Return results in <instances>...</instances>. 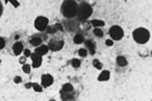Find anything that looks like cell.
I'll list each match as a JSON object with an SVG mask.
<instances>
[{
	"mask_svg": "<svg viewBox=\"0 0 152 101\" xmlns=\"http://www.w3.org/2000/svg\"><path fill=\"white\" fill-rule=\"evenodd\" d=\"M61 14L67 19H72L76 16L77 13V3L75 0H65L61 4Z\"/></svg>",
	"mask_w": 152,
	"mask_h": 101,
	"instance_id": "6da1fadb",
	"label": "cell"
},
{
	"mask_svg": "<svg viewBox=\"0 0 152 101\" xmlns=\"http://www.w3.org/2000/svg\"><path fill=\"white\" fill-rule=\"evenodd\" d=\"M92 13H93V9H92V7L89 3L81 2L79 5H77V13H76V16H77L78 20H80V21L87 20L88 18L92 15Z\"/></svg>",
	"mask_w": 152,
	"mask_h": 101,
	"instance_id": "7a4b0ae2",
	"label": "cell"
},
{
	"mask_svg": "<svg viewBox=\"0 0 152 101\" xmlns=\"http://www.w3.org/2000/svg\"><path fill=\"white\" fill-rule=\"evenodd\" d=\"M132 37L134 39V41L139 44H146V43L149 41L150 39V32L146 28H137V29L133 31Z\"/></svg>",
	"mask_w": 152,
	"mask_h": 101,
	"instance_id": "3957f363",
	"label": "cell"
},
{
	"mask_svg": "<svg viewBox=\"0 0 152 101\" xmlns=\"http://www.w3.org/2000/svg\"><path fill=\"white\" fill-rule=\"evenodd\" d=\"M110 36L113 40L119 41L123 38V36H124V31H123V29L120 27V26L114 25V26H112L110 29Z\"/></svg>",
	"mask_w": 152,
	"mask_h": 101,
	"instance_id": "277c9868",
	"label": "cell"
},
{
	"mask_svg": "<svg viewBox=\"0 0 152 101\" xmlns=\"http://www.w3.org/2000/svg\"><path fill=\"white\" fill-rule=\"evenodd\" d=\"M48 19L46 17H38L34 21V27L39 31H44L48 27Z\"/></svg>",
	"mask_w": 152,
	"mask_h": 101,
	"instance_id": "5b68a950",
	"label": "cell"
},
{
	"mask_svg": "<svg viewBox=\"0 0 152 101\" xmlns=\"http://www.w3.org/2000/svg\"><path fill=\"white\" fill-rule=\"evenodd\" d=\"M64 47V41L63 40H50L48 43V48L51 51H59Z\"/></svg>",
	"mask_w": 152,
	"mask_h": 101,
	"instance_id": "8992f818",
	"label": "cell"
},
{
	"mask_svg": "<svg viewBox=\"0 0 152 101\" xmlns=\"http://www.w3.org/2000/svg\"><path fill=\"white\" fill-rule=\"evenodd\" d=\"M53 83V77L50 74H44L42 76V86L47 88V86H50Z\"/></svg>",
	"mask_w": 152,
	"mask_h": 101,
	"instance_id": "52a82bcc",
	"label": "cell"
},
{
	"mask_svg": "<svg viewBox=\"0 0 152 101\" xmlns=\"http://www.w3.org/2000/svg\"><path fill=\"white\" fill-rule=\"evenodd\" d=\"M31 56V61H32V67L34 68H39L42 64V55L37 54L36 52L34 54H30Z\"/></svg>",
	"mask_w": 152,
	"mask_h": 101,
	"instance_id": "ba28073f",
	"label": "cell"
},
{
	"mask_svg": "<svg viewBox=\"0 0 152 101\" xmlns=\"http://www.w3.org/2000/svg\"><path fill=\"white\" fill-rule=\"evenodd\" d=\"M74 97H75V93L73 91H68V92L63 90L61 91V98L63 100H73Z\"/></svg>",
	"mask_w": 152,
	"mask_h": 101,
	"instance_id": "9c48e42d",
	"label": "cell"
},
{
	"mask_svg": "<svg viewBox=\"0 0 152 101\" xmlns=\"http://www.w3.org/2000/svg\"><path fill=\"white\" fill-rule=\"evenodd\" d=\"M83 42H85V45H86V47H87V49L90 50V53H91V54H94V53H95V50H96L95 42H94L93 40H91V39L85 40Z\"/></svg>",
	"mask_w": 152,
	"mask_h": 101,
	"instance_id": "30bf717a",
	"label": "cell"
},
{
	"mask_svg": "<svg viewBox=\"0 0 152 101\" xmlns=\"http://www.w3.org/2000/svg\"><path fill=\"white\" fill-rule=\"evenodd\" d=\"M23 44L21 42H16L15 44L13 45V51H14V54L16 55H19L20 53L23 51Z\"/></svg>",
	"mask_w": 152,
	"mask_h": 101,
	"instance_id": "8fae6325",
	"label": "cell"
},
{
	"mask_svg": "<svg viewBox=\"0 0 152 101\" xmlns=\"http://www.w3.org/2000/svg\"><path fill=\"white\" fill-rule=\"evenodd\" d=\"M48 50H49L48 46H46V45H42V46H41L40 45V46L36 49V53L39 55H44L48 52Z\"/></svg>",
	"mask_w": 152,
	"mask_h": 101,
	"instance_id": "7c38bea8",
	"label": "cell"
},
{
	"mask_svg": "<svg viewBox=\"0 0 152 101\" xmlns=\"http://www.w3.org/2000/svg\"><path fill=\"white\" fill-rule=\"evenodd\" d=\"M110 77V73L108 71H103L101 72V74L99 75V77H98V80L99 81H105V80H108Z\"/></svg>",
	"mask_w": 152,
	"mask_h": 101,
	"instance_id": "4fadbf2b",
	"label": "cell"
},
{
	"mask_svg": "<svg viewBox=\"0 0 152 101\" xmlns=\"http://www.w3.org/2000/svg\"><path fill=\"white\" fill-rule=\"evenodd\" d=\"M29 43H30V45H32V46H40V45L42 44V39L38 38V37L31 38L29 41Z\"/></svg>",
	"mask_w": 152,
	"mask_h": 101,
	"instance_id": "5bb4252c",
	"label": "cell"
},
{
	"mask_svg": "<svg viewBox=\"0 0 152 101\" xmlns=\"http://www.w3.org/2000/svg\"><path fill=\"white\" fill-rule=\"evenodd\" d=\"M73 41L75 44H81V43H83V41H85V38H83V36L81 34H77L74 37Z\"/></svg>",
	"mask_w": 152,
	"mask_h": 101,
	"instance_id": "9a60e30c",
	"label": "cell"
},
{
	"mask_svg": "<svg viewBox=\"0 0 152 101\" xmlns=\"http://www.w3.org/2000/svg\"><path fill=\"white\" fill-rule=\"evenodd\" d=\"M117 64L121 67H124V66L127 65V61L124 56H118L117 57Z\"/></svg>",
	"mask_w": 152,
	"mask_h": 101,
	"instance_id": "2e32d148",
	"label": "cell"
},
{
	"mask_svg": "<svg viewBox=\"0 0 152 101\" xmlns=\"http://www.w3.org/2000/svg\"><path fill=\"white\" fill-rule=\"evenodd\" d=\"M91 24L94 27H102V26L105 25V23L103 21H100V20H92Z\"/></svg>",
	"mask_w": 152,
	"mask_h": 101,
	"instance_id": "e0dca14e",
	"label": "cell"
},
{
	"mask_svg": "<svg viewBox=\"0 0 152 101\" xmlns=\"http://www.w3.org/2000/svg\"><path fill=\"white\" fill-rule=\"evenodd\" d=\"M94 34H95L96 37H98V38H102V37H103V31H102L101 29H100V28H98V27H96L95 29H94Z\"/></svg>",
	"mask_w": 152,
	"mask_h": 101,
	"instance_id": "ac0fdd59",
	"label": "cell"
},
{
	"mask_svg": "<svg viewBox=\"0 0 152 101\" xmlns=\"http://www.w3.org/2000/svg\"><path fill=\"white\" fill-rule=\"evenodd\" d=\"M71 64H72V67H73V68H79V67H80L81 63H80V61H79V59H72Z\"/></svg>",
	"mask_w": 152,
	"mask_h": 101,
	"instance_id": "d6986e66",
	"label": "cell"
},
{
	"mask_svg": "<svg viewBox=\"0 0 152 101\" xmlns=\"http://www.w3.org/2000/svg\"><path fill=\"white\" fill-rule=\"evenodd\" d=\"M32 88H34V90L36 91V92H38V93H41L43 91L42 86H40L39 83H36V82H34V83H32Z\"/></svg>",
	"mask_w": 152,
	"mask_h": 101,
	"instance_id": "ffe728a7",
	"label": "cell"
},
{
	"mask_svg": "<svg viewBox=\"0 0 152 101\" xmlns=\"http://www.w3.org/2000/svg\"><path fill=\"white\" fill-rule=\"evenodd\" d=\"M63 91H66V92H68V91H73V86H72L71 83H65L63 86V89H61Z\"/></svg>",
	"mask_w": 152,
	"mask_h": 101,
	"instance_id": "44dd1931",
	"label": "cell"
},
{
	"mask_svg": "<svg viewBox=\"0 0 152 101\" xmlns=\"http://www.w3.org/2000/svg\"><path fill=\"white\" fill-rule=\"evenodd\" d=\"M93 65H94V67H95L96 69H98V70L102 69V64L100 63L98 59H94V61H93Z\"/></svg>",
	"mask_w": 152,
	"mask_h": 101,
	"instance_id": "7402d4cb",
	"label": "cell"
},
{
	"mask_svg": "<svg viewBox=\"0 0 152 101\" xmlns=\"http://www.w3.org/2000/svg\"><path fill=\"white\" fill-rule=\"evenodd\" d=\"M78 54H79V56H81V57H86L88 55V50H86V49H83V48L79 49Z\"/></svg>",
	"mask_w": 152,
	"mask_h": 101,
	"instance_id": "603a6c76",
	"label": "cell"
},
{
	"mask_svg": "<svg viewBox=\"0 0 152 101\" xmlns=\"http://www.w3.org/2000/svg\"><path fill=\"white\" fill-rule=\"evenodd\" d=\"M46 29H47V32H48V34H55V32L57 31V30H56V28H55V26H54V25H53V26H51V27H47Z\"/></svg>",
	"mask_w": 152,
	"mask_h": 101,
	"instance_id": "cb8c5ba5",
	"label": "cell"
},
{
	"mask_svg": "<svg viewBox=\"0 0 152 101\" xmlns=\"http://www.w3.org/2000/svg\"><path fill=\"white\" fill-rule=\"evenodd\" d=\"M23 71L25 72V73H30V66L27 65V64H25V65H23Z\"/></svg>",
	"mask_w": 152,
	"mask_h": 101,
	"instance_id": "d4e9b609",
	"label": "cell"
},
{
	"mask_svg": "<svg viewBox=\"0 0 152 101\" xmlns=\"http://www.w3.org/2000/svg\"><path fill=\"white\" fill-rule=\"evenodd\" d=\"M9 1H10V2H11L12 4H13L15 7H19V2H18L17 0H5V2H9Z\"/></svg>",
	"mask_w": 152,
	"mask_h": 101,
	"instance_id": "484cf974",
	"label": "cell"
},
{
	"mask_svg": "<svg viewBox=\"0 0 152 101\" xmlns=\"http://www.w3.org/2000/svg\"><path fill=\"white\" fill-rule=\"evenodd\" d=\"M4 47H5V41H4V39L0 37V50L3 49Z\"/></svg>",
	"mask_w": 152,
	"mask_h": 101,
	"instance_id": "4316f807",
	"label": "cell"
},
{
	"mask_svg": "<svg viewBox=\"0 0 152 101\" xmlns=\"http://www.w3.org/2000/svg\"><path fill=\"white\" fill-rule=\"evenodd\" d=\"M30 54H31V53H30V51L28 50V49H25V50H24V56L25 57L30 56Z\"/></svg>",
	"mask_w": 152,
	"mask_h": 101,
	"instance_id": "83f0119b",
	"label": "cell"
},
{
	"mask_svg": "<svg viewBox=\"0 0 152 101\" xmlns=\"http://www.w3.org/2000/svg\"><path fill=\"white\" fill-rule=\"evenodd\" d=\"M105 44H106V46H113V45H114V42H113L112 40H106Z\"/></svg>",
	"mask_w": 152,
	"mask_h": 101,
	"instance_id": "f1b7e54d",
	"label": "cell"
},
{
	"mask_svg": "<svg viewBox=\"0 0 152 101\" xmlns=\"http://www.w3.org/2000/svg\"><path fill=\"white\" fill-rule=\"evenodd\" d=\"M54 26L56 28V30H63V26L61 24H54Z\"/></svg>",
	"mask_w": 152,
	"mask_h": 101,
	"instance_id": "f546056e",
	"label": "cell"
},
{
	"mask_svg": "<svg viewBox=\"0 0 152 101\" xmlns=\"http://www.w3.org/2000/svg\"><path fill=\"white\" fill-rule=\"evenodd\" d=\"M15 82L16 83H19V82H21V77H19V76H17V77H15Z\"/></svg>",
	"mask_w": 152,
	"mask_h": 101,
	"instance_id": "4dcf8cb0",
	"label": "cell"
},
{
	"mask_svg": "<svg viewBox=\"0 0 152 101\" xmlns=\"http://www.w3.org/2000/svg\"><path fill=\"white\" fill-rule=\"evenodd\" d=\"M2 11H3V7H2L1 2H0V17H1V15H2Z\"/></svg>",
	"mask_w": 152,
	"mask_h": 101,
	"instance_id": "1f68e13d",
	"label": "cell"
},
{
	"mask_svg": "<svg viewBox=\"0 0 152 101\" xmlns=\"http://www.w3.org/2000/svg\"><path fill=\"white\" fill-rule=\"evenodd\" d=\"M25 56H24V57H22V59H20V63H21V64H24V61H25Z\"/></svg>",
	"mask_w": 152,
	"mask_h": 101,
	"instance_id": "d6a6232c",
	"label": "cell"
},
{
	"mask_svg": "<svg viewBox=\"0 0 152 101\" xmlns=\"http://www.w3.org/2000/svg\"><path fill=\"white\" fill-rule=\"evenodd\" d=\"M30 86H32V83H30V82H29V83L26 84V88H27V89H29Z\"/></svg>",
	"mask_w": 152,
	"mask_h": 101,
	"instance_id": "836d02e7",
	"label": "cell"
}]
</instances>
